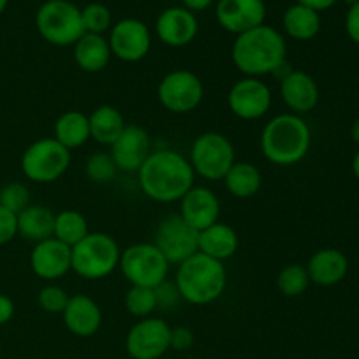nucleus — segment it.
Returning <instances> with one entry per match:
<instances>
[{"instance_id":"obj_1","label":"nucleus","mask_w":359,"mask_h":359,"mask_svg":"<svg viewBox=\"0 0 359 359\" xmlns=\"http://www.w3.org/2000/svg\"><path fill=\"white\" fill-rule=\"evenodd\" d=\"M139 186L147 198L158 203L179 202L195 182V172L186 156L174 149L151 151L137 170Z\"/></svg>"},{"instance_id":"obj_2","label":"nucleus","mask_w":359,"mask_h":359,"mask_svg":"<svg viewBox=\"0 0 359 359\" xmlns=\"http://www.w3.org/2000/svg\"><path fill=\"white\" fill-rule=\"evenodd\" d=\"M286 39L269 25L237 35L231 46V60L244 77H263L276 74L286 65Z\"/></svg>"},{"instance_id":"obj_3","label":"nucleus","mask_w":359,"mask_h":359,"mask_svg":"<svg viewBox=\"0 0 359 359\" xmlns=\"http://www.w3.org/2000/svg\"><path fill=\"white\" fill-rule=\"evenodd\" d=\"M312 133L307 121L293 112L277 114L263 126L262 153L277 167H291L307 156L311 149Z\"/></svg>"},{"instance_id":"obj_4","label":"nucleus","mask_w":359,"mask_h":359,"mask_svg":"<svg viewBox=\"0 0 359 359\" xmlns=\"http://www.w3.org/2000/svg\"><path fill=\"white\" fill-rule=\"evenodd\" d=\"M226 280L223 262L195 252L191 258L177 265L174 283L184 302L191 305H209L224 293Z\"/></svg>"},{"instance_id":"obj_5","label":"nucleus","mask_w":359,"mask_h":359,"mask_svg":"<svg viewBox=\"0 0 359 359\" xmlns=\"http://www.w3.org/2000/svg\"><path fill=\"white\" fill-rule=\"evenodd\" d=\"M119 258L118 242L102 231H90L79 244L70 248V269L88 280L111 276L119 266Z\"/></svg>"},{"instance_id":"obj_6","label":"nucleus","mask_w":359,"mask_h":359,"mask_svg":"<svg viewBox=\"0 0 359 359\" xmlns=\"http://www.w3.org/2000/svg\"><path fill=\"white\" fill-rule=\"evenodd\" d=\"M35 27L49 44L74 46L84 35L81 9L69 0H48L35 14Z\"/></svg>"},{"instance_id":"obj_7","label":"nucleus","mask_w":359,"mask_h":359,"mask_svg":"<svg viewBox=\"0 0 359 359\" xmlns=\"http://www.w3.org/2000/svg\"><path fill=\"white\" fill-rule=\"evenodd\" d=\"M188 160L195 175L207 181H223L224 175L237 161L231 140L217 132H205L196 137Z\"/></svg>"},{"instance_id":"obj_8","label":"nucleus","mask_w":359,"mask_h":359,"mask_svg":"<svg viewBox=\"0 0 359 359\" xmlns=\"http://www.w3.org/2000/svg\"><path fill=\"white\" fill-rule=\"evenodd\" d=\"M168 262L158 251V248L149 242L128 245L121 251L119 266L123 277L130 283V286L156 287L168 276Z\"/></svg>"},{"instance_id":"obj_9","label":"nucleus","mask_w":359,"mask_h":359,"mask_svg":"<svg viewBox=\"0 0 359 359\" xmlns=\"http://www.w3.org/2000/svg\"><path fill=\"white\" fill-rule=\"evenodd\" d=\"M70 151L65 149L53 137L35 140L25 149L21 158V170L25 177L39 184L55 182L69 170Z\"/></svg>"},{"instance_id":"obj_10","label":"nucleus","mask_w":359,"mask_h":359,"mask_svg":"<svg viewBox=\"0 0 359 359\" xmlns=\"http://www.w3.org/2000/svg\"><path fill=\"white\" fill-rule=\"evenodd\" d=\"M203 83L191 70L177 69L168 72L158 84V100L174 114L193 112L203 100Z\"/></svg>"},{"instance_id":"obj_11","label":"nucleus","mask_w":359,"mask_h":359,"mask_svg":"<svg viewBox=\"0 0 359 359\" xmlns=\"http://www.w3.org/2000/svg\"><path fill=\"white\" fill-rule=\"evenodd\" d=\"M153 244L165 256L168 265H181L198 252V231L179 214H170L158 224Z\"/></svg>"},{"instance_id":"obj_12","label":"nucleus","mask_w":359,"mask_h":359,"mask_svg":"<svg viewBox=\"0 0 359 359\" xmlns=\"http://www.w3.org/2000/svg\"><path fill=\"white\" fill-rule=\"evenodd\" d=\"M228 109L244 121L263 118L272 107V90L259 77H242L228 91Z\"/></svg>"},{"instance_id":"obj_13","label":"nucleus","mask_w":359,"mask_h":359,"mask_svg":"<svg viewBox=\"0 0 359 359\" xmlns=\"http://www.w3.org/2000/svg\"><path fill=\"white\" fill-rule=\"evenodd\" d=\"M170 349V326L160 318L139 319L126 335V353L132 359H160Z\"/></svg>"},{"instance_id":"obj_14","label":"nucleus","mask_w":359,"mask_h":359,"mask_svg":"<svg viewBox=\"0 0 359 359\" xmlns=\"http://www.w3.org/2000/svg\"><path fill=\"white\" fill-rule=\"evenodd\" d=\"M107 42L112 56L121 62L135 63L146 58L149 53L151 32L140 20L126 18L112 25Z\"/></svg>"},{"instance_id":"obj_15","label":"nucleus","mask_w":359,"mask_h":359,"mask_svg":"<svg viewBox=\"0 0 359 359\" xmlns=\"http://www.w3.org/2000/svg\"><path fill=\"white\" fill-rule=\"evenodd\" d=\"M266 7L263 0H219L216 20L226 32L241 35L265 25Z\"/></svg>"},{"instance_id":"obj_16","label":"nucleus","mask_w":359,"mask_h":359,"mask_svg":"<svg viewBox=\"0 0 359 359\" xmlns=\"http://www.w3.org/2000/svg\"><path fill=\"white\" fill-rule=\"evenodd\" d=\"M149 133L139 125H126L121 135L112 142L111 156L118 170L137 172L151 154Z\"/></svg>"},{"instance_id":"obj_17","label":"nucleus","mask_w":359,"mask_h":359,"mask_svg":"<svg viewBox=\"0 0 359 359\" xmlns=\"http://www.w3.org/2000/svg\"><path fill=\"white\" fill-rule=\"evenodd\" d=\"M179 216L196 231L212 226L219 221L221 203L216 193L205 186H193L181 200H179Z\"/></svg>"},{"instance_id":"obj_18","label":"nucleus","mask_w":359,"mask_h":359,"mask_svg":"<svg viewBox=\"0 0 359 359\" xmlns=\"http://www.w3.org/2000/svg\"><path fill=\"white\" fill-rule=\"evenodd\" d=\"M30 266L39 279L48 280V283L62 279L67 272L72 270L70 269V248L56 241L55 237L37 242L32 249Z\"/></svg>"},{"instance_id":"obj_19","label":"nucleus","mask_w":359,"mask_h":359,"mask_svg":"<svg viewBox=\"0 0 359 359\" xmlns=\"http://www.w3.org/2000/svg\"><path fill=\"white\" fill-rule=\"evenodd\" d=\"M198 34V21L186 7H168L158 16L156 35L165 46L184 48L191 44Z\"/></svg>"},{"instance_id":"obj_20","label":"nucleus","mask_w":359,"mask_h":359,"mask_svg":"<svg viewBox=\"0 0 359 359\" xmlns=\"http://www.w3.org/2000/svg\"><path fill=\"white\" fill-rule=\"evenodd\" d=\"M280 97L293 114H307L319 104V86L311 74L290 70L280 77Z\"/></svg>"},{"instance_id":"obj_21","label":"nucleus","mask_w":359,"mask_h":359,"mask_svg":"<svg viewBox=\"0 0 359 359\" xmlns=\"http://www.w3.org/2000/svg\"><path fill=\"white\" fill-rule=\"evenodd\" d=\"M62 316L67 330L72 335L81 337V339L93 337L100 330L102 319H104L97 302L93 298L86 297V294L70 297Z\"/></svg>"},{"instance_id":"obj_22","label":"nucleus","mask_w":359,"mask_h":359,"mask_svg":"<svg viewBox=\"0 0 359 359\" xmlns=\"http://www.w3.org/2000/svg\"><path fill=\"white\" fill-rule=\"evenodd\" d=\"M305 269H307L311 283L328 287L342 283L349 270V262L339 249L326 248L316 251Z\"/></svg>"},{"instance_id":"obj_23","label":"nucleus","mask_w":359,"mask_h":359,"mask_svg":"<svg viewBox=\"0 0 359 359\" xmlns=\"http://www.w3.org/2000/svg\"><path fill=\"white\" fill-rule=\"evenodd\" d=\"M238 249V235L230 224L214 223L212 226L198 231V252L209 258L224 262L231 258Z\"/></svg>"},{"instance_id":"obj_24","label":"nucleus","mask_w":359,"mask_h":359,"mask_svg":"<svg viewBox=\"0 0 359 359\" xmlns=\"http://www.w3.org/2000/svg\"><path fill=\"white\" fill-rule=\"evenodd\" d=\"M111 58V48L104 35L84 34L74 44V60H76V65L84 72H102L104 69H107Z\"/></svg>"},{"instance_id":"obj_25","label":"nucleus","mask_w":359,"mask_h":359,"mask_svg":"<svg viewBox=\"0 0 359 359\" xmlns=\"http://www.w3.org/2000/svg\"><path fill=\"white\" fill-rule=\"evenodd\" d=\"M18 233L32 242H42L53 237L55 214L46 205H28L16 216Z\"/></svg>"},{"instance_id":"obj_26","label":"nucleus","mask_w":359,"mask_h":359,"mask_svg":"<svg viewBox=\"0 0 359 359\" xmlns=\"http://www.w3.org/2000/svg\"><path fill=\"white\" fill-rule=\"evenodd\" d=\"M224 188L235 198H252L262 189L263 177L256 165L249 161H235L233 167L224 175Z\"/></svg>"},{"instance_id":"obj_27","label":"nucleus","mask_w":359,"mask_h":359,"mask_svg":"<svg viewBox=\"0 0 359 359\" xmlns=\"http://www.w3.org/2000/svg\"><path fill=\"white\" fill-rule=\"evenodd\" d=\"M53 139L69 151L84 146L91 139L88 116L81 111L63 112L55 123V137Z\"/></svg>"},{"instance_id":"obj_28","label":"nucleus","mask_w":359,"mask_h":359,"mask_svg":"<svg viewBox=\"0 0 359 359\" xmlns=\"http://www.w3.org/2000/svg\"><path fill=\"white\" fill-rule=\"evenodd\" d=\"M88 121H90L91 139L102 146H112V142L121 135L126 126L123 114L112 105L97 107L88 116Z\"/></svg>"},{"instance_id":"obj_29","label":"nucleus","mask_w":359,"mask_h":359,"mask_svg":"<svg viewBox=\"0 0 359 359\" xmlns=\"http://www.w3.org/2000/svg\"><path fill=\"white\" fill-rule=\"evenodd\" d=\"M283 27L284 32L294 41H311L321 30V18L316 11L294 4L284 13Z\"/></svg>"},{"instance_id":"obj_30","label":"nucleus","mask_w":359,"mask_h":359,"mask_svg":"<svg viewBox=\"0 0 359 359\" xmlns=\"http://www.w3.org/2000/svg\"><path fill=\"white\" fill-rule=\"evenodd\" d=\"M90 233V226H88L86 217L81 212L72 209L62 210V212L55 214V230H53V237L60 241L62 244L74 248L79 244L86 235Z\"/></svg>"},{"instance_id":"obj_31","label":"nucleus","mask_w":359,"mask_h":359,"mask_svg":"<svg viewBox=\"0 0 359 359\" xmlns=\"http://www.w3.org/2000/svg\"><path fill=\"white\" fill-rule=\"evenodd\" d=\"M125 309L137 319L151 318V314L158 309L156 293L153 287L130 286L125 294Z\"/></svg>"},{"instance_id":"obj_32","label":"nucleus","mask_w":359,"mask_h":359,"mask_svg":"<svg viewBox=\"0 0 359 359\" xmlns=\"http://www.w3.org/2000/svg\"><path fill=\"white\" fill-rule=\"evenodd\" d=\"M309 284H311V279H309L307 269L298 263L284 266L277 276V287L287 298L302 297L307 291Z\"/></svg>"},{"instance_id":"obj_33","label":"nucleus","mask_w":359,"mask_h":359,"mask_svg":"<svg viewBox=\"0 0 359 359\" xmlns=\"http://www.w3.org/2000/svg\"><path fill=\"white\" fill-rule=\"evenodd\" d=\"M81 20L84 34L104 35L112 27V14L104 4H88L84 9H81Z\"/></svg>"},{"instance_id":"obj_34","label":"nucleus","mask_w":359,"mask_h":359,"mask_svg":"<svg viewBox=\"0 0 359 359\" xmlns=\"http://www.w3.org/2000/svg\"><path fill=\"white\" fill-rule=\"evenodd\" d=\"M84 172L90 181L97 182V184H105V182L114 181L118 167L109 153H93L88 156Z\"/></svg>"},{"instance_id":"obj_35","label":"nucleus","mask_w":359,"mask_h":359,"mask_svg":"<svg viewBox=\"0 0 359 359\" xmlns=\"http://www.w3.org/2000/svg\"><path fill=\"white\" fill-rule=\"evenodd\" d=\"M0 205L13 214H20L21 210L30 205V193L21 182H11L0 189Z\"/></svg>"},{"instance_id":"obj_36","label":"nucleus","mask_w":359,"mask_h":359,"mask_svg":"<svg viewBox=\"0 0 359 359\" xmlns=\"http://www.w3.org/2000/svg\"><path fill=\"white\" fill-rule=\"evenodd\" d=\"M69 298L70 297L67 294V291L63 287L56 286V284H48L37 294L39 307L44 312H49V314H62L65 311Z\"/></svg>"},{"instance_id":"obj_37","label":"nucleus","mask_w":359,"mask_h":359,"mask_svg":"<svg viewBox=\"0 0 359 359\" xmlns=\"http://www.w3.org/2000/svg\"><path fill=\"white\" fill-rule=\"evenodd\" d=\"M154 293H156L158 307H161V309L175 307L177 300L181 298V294H179L175 283H168V280H163L160 286L154 287Z\"/></svg>"},{"instance_id":"obj_38","label":"nucleus","mask_w":359,"mask_h":359,"mask_svg":"<svg viewBox=\"0 0 359 359\" xmlns=\"http://www.w3.org/2000/svg\"><path fill=\"white\" fill-rule=\"evenodd\" d=\"M18 235V221L16 214L9 212L0 205V245L7 244Z\"/></svg>"},{"instance_id":"obj_39","label":"nucleus","mask_w":359,"mask_h":359,"mask_svg":"<svg viewBox=\"0 0 359 359\" xmlns=\"http://www.w3.org/2000/svg\"><path fill=\"white\" fill-rule=\"evenodd\" d=\"M195 342V335L188 326H177L170 328V349L174 351H188Z\"/></svg>"},{"instance_id":"obj_40","label":"nucleus","mask_w":359,"mask_h":359,"mask_svg":"<svg viewBox=\"0 0 359 359\" xmlns=\"http://www.w3.org/2000/svg\"><path fill=\"white\" fill-rule=\"evenodd\" d=\"M346 30L353 42L359 44V2L349 7L346 16Z\"/></svg>"},{"instance_id":"obj_41","label":"nucleus","mask_w":359,"mask_h":359,"mask_svg":"<svg viewBox=\"0 0 359 359\" xmlns=\"http://www.w3.org/2000/svg\"><path fill=\"white\" fill-rule=\"evenodd\" d=\"M14 316V304L9 297L0 293V326L7 325Z\"/></svg>"},{"instance_id":"obj_42","label":"nucleus","mask_w":359,"mask_h":359,"mask_svg":"<svg viewBox=\"0 0 359 359\" xmlns=\"http://www.w3.org/2000/svg\"><path fill=\"white\" fill-rule=\"evenodd\" d=\"M337 2H339V0H298L300 6L309 7V9L316 11V13H321V11L330 9V7L335 6Z\"/></svg>"},{"instance_id":"obj_43","label":"nucleus","mask_w":359,"mask_h":359,"mask_svg":"<svg viewBox=\"0 0 359 359\" xmlns=\"http://www.w3.org/2000/svg\"><path fill=\"white\" fill-rule=\"evenodd\" d=\"M212 2L214 0H182V4H184L186 9L191 11L193 14L198 13V11H205Z\"/></svg>"},{"instance_id":"obj_44","label":"nucleus","mask_w":359,"mask_h":359,"mask_svg":"<svg viewBox=\"0 0 359 359\" xmlns=\"http://www.w3.org/2000/svg\"><path fill=\"white\" fill-rule=\"evenodd\" d=\"M351 137H353L354 142H356L359 146V118L356 119V121H354L353 128H351Z\"/></svg>"},{"instance_id":"obj_45","label":"nucleus","mask_w":359,"mask_h":359,"mask_svg":"<svg viewBox=\"0 0 359 359\" xmlns=\"http://www.w3.org/2000/svg\"><path fill=\"white\" fill-rule=\"evenodd\" d=\"M353 172H354V175H356V177L359 179V151H358L356 156H354V160H353Z\"/></svg>"},{"instance_id":"obj_46","label":"nucleus","mask_w":359,"mask_h":359,"mask_svg":"<svg viewBox=\"0 0 359 359\" xmlns=\"http://www.w3.org/2000/svg\"><path fill=\"white\" fill-rule=\"evenodd\" d=\"M7 4H9V0H0V14H2L4 11H6Z\"/></svg>"},{"instance_id":"obj_47","label":"nucleus","mask_w":359,"mask_h":359,"mask_svg":"<svg viewBox=\"0 0 359 359\" xmlns=\"http://www.w3.org/2000/svg\"><path fill=\"white\" fill-rule=\"evenodd\" d=\"M346 4H349V6H354V4H358L359 0H344Z\"/></svg>"}]
</instances>
